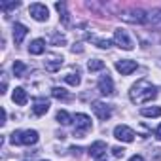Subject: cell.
<instances>
[{
	"mask_svg": "<svg viewBox=\"0 0 161 161\" xmlns=\"http://www.w3.org/2000/svg\"><path fill=\"white\" fill-rule=\"evenodd\" d=\"M157 95V89L155 86H152L148 80H138L136 84H133L131 91H129V97L135 104H146L150 101H153Z\"/></svg>",
	"mask_w": 161,
	"mask_h": 161,
	"instance_id": "1",
	"label": "cell"
},
{
	"mask_svg": "<svg viewBox=\"0 0 161 161\" xmlns=\"http://www.w3.org/2000/svg\"><path fill=\"white\" fill-rule=\"evenodd\" d=\"M38 131L34 129H27V131H14L10 136L12 144H21V146H32L38 142Z\"/></svg>",
	"mask_w": 161,
	"mask_h": 161,
	"instance_id": "2",
	"label": "cell"
},
{
	"mask_svg": "<svg viewBox=\"0 0 161 161\" xmlns=\"http://www.w3.org/2000/svg\"><path fill=\"white\" fill-rule=\"evenodd\" d=\"M74 121H76L74 136L84 138V136L87 135V131L91 129V118H89L87 114H76V116H74Z\"/></svg>",
	"mask_w": 161,
	"mask_h": 161,
	"instance_id": "3",
	"label": "cell"
},
{
	"mask_svg": "<svg viewBox=\"0 0 161 161\" xmlns=\"http://www.w3.org/2000/svg\"><path fill=\"white\" fill-rule=\"evenodd\" d=\"M119 17L123 21H127V23H136V25L148 23V14L144 10H129V12H123Z\"/></svg>",
	"mask_w": 161,
	"mask_h": 161,
	"instance_id": "4",
	"label": "cell"
},
{
	"mask_svg": "<svg viewBox=\"0 0 161 161\" xmlns=\"http://www.w3.org/2000/svg\"><path fill=\"white\" fill-rule=\"evenodd\" d=\"M114 42H116L121 49H125V51H131V49L135 47L133 40L129 38V34H127L123 29H116V31H114Z\"/></svg>",
	"mask_w": 161,
	"mask_h": 161,
	"instance_id": "5",
	"label": "cell"
},
{
	"mask_svg": "<svg viewBox=\"0 0 161 161\" xmlns=\"http://www.w3.org/2000/svg\"><path fill=\"white\" fill-rule=\"evenodd\" d=\"M29 14H31V17L32 19H36V21H47L49 19V10H47V6L46 4H31V8H29Z\"/></svg>",
	"mask_w": 161,
	"mask_h": 161,
	"instance_id": "6",
	"label": "cell"
},
{
	"mask_svg": "<svg viewBox=\"0 0 161 161\" xmlns=\"http://www.w3.org/2000/svg\"><path fill=\"white\" fill-rule=\"evenodd\" d=\"M114 136L118 138V140H121V142H133L135 140V131L131 129V127H127V125H118L116 129H114Z\"/></svg>",
	"mask_w": 161,
	"mask_h": 161,
	"instance_id": "7",
	"label": "cell"
},
{
	"mask_svg": "<svg viewBox=\"0 0 161 161\" xmlns=\"http://www.w3.org/2000/svg\"><path fill=\"white\" fill-rule=\"evenodd\" d=\"M136 61H131V59H121V61H118L116 63V70L121 74V76H129V74H133L135 70H136Z\"/></svg>",
	"mask_w": 161,
	"mask_h": 161,
	"instance_id": "8",
	"label": "cell"
},
{
	"mask_svg": "<svg viewBox=\"0 0 161 161\" xmlns=\"http://www.w3.org/2000/svg\"><path fill=\"white\" fill-rule=\"evenodd\" d=\"M91 106H93V112H95V116H97L99 119H103V121L110 119L112 110H110V106H108V104H104V103H101V101H95Z\"/></svg>",
	"mask_w": 161,
	"mask_h": 161,
	"instance_id": "9",
	"label": "cell"
},
{
	"mask_svg": "<svg viewBox=\"0 0 161 161\" xmlns=\"http://www.w3.org/2000/svg\"><path fill=\"white\" fill-rule=\"evenodd\" d=\"M99 91H101L103 95H106V97L114 95V82H112V78H110L108 74L101 76V80H99Z\"/></svg>",
	"mask_w": 161,
	"mask_h": 161,
	"instance_id": "10",
	"label": "cell"
},
{
	"mask_svg": "<svg viewBox=\"0 0 161 161\" xmlns=\"http://www.w3.org/2000/svg\"><path fill=\"white\" fill-rule=\"evenodd\" d=\"M27 32H29V29H27L23 23H15V25H14V42H15V44H21V42L25 40Z\"/></svg>",
	"mask_w": 161,
	"mask_h": 161,
	"instance_id": "11",
	"label": "cell"
},
{
	"mask_svg": "<svg viewBox=\"0 0 161 161\" xmlns=\"http://www.w3.org/2000/svg\"><path fill=\"white\" fill-rule=\"evenodd\" d=\"M47 110H49V101H47V99H42V97H40V99H36V101H34L32 112H34L36 116H44Z\"/></svg>",
	"mask_w": 161,
	"mask_h": 161,
	"instance_id": "12",
	"label": "cell"
},
{
	"mask_svg": "<svg viewBox=\"0 0 161 161\" xmlns=\"http://www.w3.org/2000/svg\"><path fill=\"white\" fill-rule=\"evenodd\" d=\"M44 51H46V42L42 38H36V40L31 42V46H29V53L31 55H42Z\"/></svg>",
	"mask_w": 161,
	"mask_h": 161,
	"instance_id": "13",
	"label": "cell"
},
{
	"mask_svg": "<svg viewBox=\"0 0 161 161\" xmlns=\"http://www.w3.org/2000/svg\"><path fill=\"white\" fill-rule=\"evenodd\" d=\"M12 99H14V103H15V104L25 106V104H27V101H29V95H27V91H25L23 87H15V89H14Z\"/></svg>",
	"mask_w": 161,
	"mask_h": 161,
	"instance_id": "14",
	"label": "cell"
},
{
	"mask_svg": "<svg viewBox=\"0 0 161 161\" xmlns=\"http://www.w3.org/2000/svg\"><path fill=\"white\" fill-rule=\"evenodd\" d=\"M104 152H106V142H103V140H97V142H93L91 146H89V153L93 155V157H103L104 155Z\"/></svg>",
	"mask_w": 161,
	"mask_h": 161,
	"instance_id": "15",
	"label": "cell"
},
{
	"mask_svg": "<svg viewBox=\"0 0 161 161\" xmlns=\"http://www.w3.org/2000/svg\"><path fill=\"white\" fill-rule=\"evenodd\" d=\"M61 66H63V57H59V55H51L49 61H46V68H47L49 72H55V70H59Z\"/></svg>",
	"mask_w": 161,
	"mask_h": 161,
	"instance_id": "16",
	"label": "cell"
},
{
	"mask_svg": "<svg viewBox=\"0 0 161 161\" xmlns=\"http://www.w3.org/2000/svg\"><path fill=\"white\" fill-rule=\"evenodd\" d=\"M140 114L144 118H159L161 116V106H144L140 110Z\"/></svg>",
	"mask_w": 161,
	"mask_h": 161,
	"instance_id": "17",
	"label": "cell"
},
{
	"mask_svg": "<svg viewBox=\"0 0 161 161\" xmlns=\"http://www.w3.org/2000/svg\"><path fill=\"white\" fill-rule=\"evenodd\" d=\"M57 121L63 123V125H70V123L74 121V118H72L66 110H59V112H57Z\"/></svg>",
	"mask_w": 161,
	"mask_h": 161,
	"instance_id": "18",
	"label": "cell"
},
{
	"mask_svg": "<svg viewBox=\"0 0 161 161\" xmlns=\"http://www.w3.org/2000/svg\"><path fill=\"white\" fill-rule=\"evenodd\" d=\"M148 25H155V27L161 25V10H153L148 14Z\"/></svg>",
	"mask_w": 161,
	"mask_h": 161,
	"instance_id": "19",
	"label": "cell"
},
{
	"mask_svg": "<svg viewBox=\"0 0 161 161\" xmlns=\"http://www.w3.org/2000/svg\"><path fill=\"white\" fill-rule=\"evenodd\" d=\"M55 8H57V12L61 14V19H63V23H64V25H68V14H66V4H64V2H57V4H55Z\"/></svg>",
	"mask_w": 161,
	"mask_h": 161,
	"instance_id": "20",
	"label": "cell"
},
{
	"mask_svg": "<svg viewBox=\"0 0 161 161\" xmlns=\"http://www.w3.org/2000/svg\"><path fill=\"white\" fill-rule=\"evenodd\" d=\"M25 70H27V64H25L23 61H15V63H14V74H15L17 78H23Z\"/></svg>",
	"mask_w": 161,
	"mask_h": 161,
	"instance_id": "21",
	"label": "cell"
},
{
	"mask_svg": "<svg viewBox=\"0 0 161 161\" xmlns=\"http://www.w3.org/2000/svg\"><path fill=\"white\" fill-rule=\"evenodd\" d=\"M87 68H89L91 72H97V70H103V68H104V63H103L101 59H93V61L87 63Z\"/></svg>",
	"mask_w": 161,
	"mask_h": 161,
	"instance_id": "22",
	"label": "cell"
},
{
	"mask_svg": "<svg viewBox=\"0 0 161 161\" xmlns=\"http://www.w3.org/2000/svg\"><path fill=\"white\" fill-rule=\"evenodd\" d=\"M64 82H66L68 86H74V87H76V86H80L82 78H80L78 74H66V76H64Z\"/></svg>",
	"mask_w": 161,
	"mask_h": 161,
	"instance_id": "23",
	"label": "cell"
},
{
	"mask_svg": "<svg viewBox=\"0 0 161 161\" xmlns=\"http://www.w3.org/2000/svg\"><path fill=\"white\" fill-rule=\"evenodd\" d=\"M51 95H53L55 99H63V101L68 99V93H66L63 87H53V89H51Z\"/></svg>",
	"mask_w": 161,
	"mask_h": 161,
	"instance_id": "24",
	"label": "cell"
},
{
	"mask_svg": "<svg viewBox=\"0 0 161 161\" xmlns=\"http://www.w3.org/2000/svg\"><path fill=\"white\" fill-rule=\"evenodd\" d=\"M93 42H95L99 47H103V49H108V47L112 46V42H110V40H103V38H95Z\"/></svg>",
	"mask_w": 161,
	"mask_h": 161,
	"instance_id": "25",
	"label": "cell"
},
{
	"mask_svg": "<svg viewBox=\"0 0 161 161\" xmlns=\"http://www.w3.org/2000/svg\"><path fill=\"white\" fill-rule=\"evenodd\" d=\"M19 6H21V2H2L0 4L2 10H14V8H19Z\"/></svg>",
	"mask_w": 161,
	"mask_h": 161,
	"instance_id": "26",
	"label": "cell"
},
{
	"mask_svg": "<svg viewBox=\"0 0 161 161\" xmlns=\"http://www.w3.org/2000/svg\"><path fill=\"white\" fill-rule=\"evenodd\" d=\"M112 153H114L116 157H123L125 150H123V148H119V146H114V148H112Z\"/></svg>",
	"mask_w": 161,
	"mask_h": 161,
	"instance_id": "27",
	"label": "cell"
},
{
	"mask_svg": "<svg viewBox=\"0 0 161 161\" xmlns=\"http://www.w3.org/2000/svg\"><path fill=\"white\" fill-rule=\"evenodd\" d=\"M64 42H66V38H64L63 34H61V36H59V34H55V36H53V44H57V46H59V44H64Z\"/></svg>",
	"mask_w": 161,
	"mask_h": 161,
	"instance_id": "28",
	"label": "cell"
},
{
	"mask_svg": "<svg viewBox=\"0 0 161 161\" xmlns=\"http://www.w3.org/2000/svg\"><path fill=\"white\" fill-rule=\"evenodd\" d=\"M129 161H144V157L142 155H133V157H129Z\"/></svg>",
	"mask_w": 161,
	"mask_h": 161,
	"instance_id": "29",
	"label": "cell"
},
{
	"mask_svg": "<svg viewBox=\"0 0 161 161\" xmlns=\"http://www.w3.org/2000/svg\"><path fill=\"white\" fill-rule=\"evenodd\" d=\"M70 152L76 155V153H80V152H82V148H76V146H72V148H70Z\"/></svg>",
	"mask_w": 161,
	"mask_h": 161,
	"instance_id": "30",
	"label": "cell"
},
{
	"mask_svg": "<svg viewBox=\"0 0 161 161\" xmlns=\"http://www.w3.org/2000/svg\"><path fill=\"white\" fill-rule=\"evenodd\" d=\"M155 136H157V138H159V140H161V125H159V127H157V129H155Z\"/></svg>",
	"mask_w": 161,
	"mask_h": 161,
	"instance_id": "31",
	"label": "cell"
},
{
	"mask_svg": "<svg viewBox=\"0 0 161 161\" xmlns=\"http://www.w3.org/2000/svg\"><path fill=\"white\" fill-rule=\"evenodd\" d=\"M0 123H2V125L6 123V110H4V108H2V121H0Z\"/></svg>",
	"mask_w": 161,
	"mask_h": 161,
	"instance_id": "32",
	"label": "cell"
},
{
	"mask_svg": "<svg viewBox=\"0 0 161 161\" xmlns=\"http://www.w3.org/2000/svg\"><path fill=\"white\" fill-rule=\"evenodd\" d=\"M97 161H110V159H106V157H104V155H103V157H99V159H97Z\"/></svg>",
	"mask_w": 161,
	"mask_h": 161,
	"instance_id": "33",
	"label": "cell"
}]
</instances>
